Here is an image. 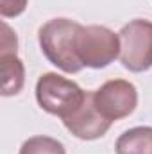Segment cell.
<instances>
[{
	"mask_svg": "<svg viewBox=\"0 0 152 154\" xmlns=\"http://www.w3.org/2000/svg\"><path fill=\"white\" fill-rule=\"evenodd\" d=\"M81 23L70 18H52L38 31V41L45 57L65 74H79L84 66L77 57V32Z\"/></svg>",
	"mask_w": 152,
	"mask_h": 154,
	"instance_id": "obj_1",
	"label": "cell"
},
{
	"mask_svg": "<svg viewBox=\"0 0 152 154\" xmlns=\"http://www.w3.org/2000/svg\"><path fill=\"white\" fill-rule=\"evenodd\" d=\"M86 93L75 81L56 72H47L36 82V100L39 108L65 120L84 102Z\"/></svg>",
	"mask_w": 152,
	"mask_h": 154,
	"instance_id": "obj_2",
	"label": "cell"
},
{
	"mask_svg": "<svg viewBox=\"0 0 152 154\" xmlns=\"http://www.w3.org/2000/svg\"><path fill=\"white\" fill-rule=\"evenodd\" d=\"M75 48L82 66L100 70L120 57V38L104 25H81Z\"/></svg>",
	"mask_w": 152,
	"mask_h": 154,
	"instance_id": "obj_3",
	"label": "cell"
},
{
	"mask_svg": "<svg viewBox=\"0 0 152 154\" xmlns=\"http://www.w3.org/2000/svg\"><path fill=\"white\" fill-rule=\"evenodd\" d=\"M120 63L134 74L152 68V22L136 18L125 23L120 32Z\"/></svg>",
	"mask_w": 152,
	"mask_h": 154,
	"instance_id": "obj_4",
	"label": "cell"
},
{
	"mask_svg": "<svg viewBox=\"0 0 152 154\" xmlns=\"http://www.w3.org/2000/svg\"><path fill=\"white\" fill-rule=\"evenodd\" d=\"M93 102L99 113L113 124L120 118L129 116L136 109L138 90L125 79H111L93 91Z\"/></svg>",
	"mask_w": 152,
	"mask_h": 154,
	"instance_id": "obj_5",
	"label": "cell"
},
{
	"mask_svg": "<svg viewBox=\"0 0 152 154\" xmlns=\"http://www.w3.org/2000/svg\"><path fill=\"white\" fill-rule=\"evenodd\" d=\"M18 39L11 27L2 22V50H0V63H2V95L11 97L18 95L25 82V66L18 57Z\"/></svg>",
	"mask_w": 152,
	"mask_h": 154,
	"instance_id": "obj_6",
	"label": "cell"
},
{
	"mask_svg": "<svg viewBox=\"0 0 152 154\" xmlns=\"http://www.w3.org/2000/svg\"><path fill=\"white\" fill-rule=\"evenodd\" d=\"M63 124L75 138L86 140V142L102 138L111 127V122L106 120L99 113V109L93 102V91L86 93L84 102L70 116H66L63 120Z\"/></svg>",
	"mask_w": 152,
	"mask_h": 154,
	"instance_id": "obj_7",
	"label": "cell"
},
{
	"mask_svg": "<svg viewBox=\"0 0 152 154\" xmlns=\"http://www.w3.org/2000/svg\"><path fill=\"white\" fill-rule=\"evenodd\" d=\"M116 154H152V127L138 125L122 133L114 143Z\"/></svg>",
	"mask_w": 152,
	"mask_h": 154,
	"instance_id": "obj_8",
	"label": "cell"
},
{
	"mask_svg": "<svg viewBox=\"0 0 152 154\" xmlns=\"http://www.w3.org/2000/svg\"><path fill=\"white\" fill-rule=\"evenodd\" d=\"M18 154H66V149L59 140L52 136L38 134V136L25 140Z\"/></svg>",
	"mask_w": 152,
	"mask_h": 154,
	"instance_id": "obj_9",
	"label": "cell"
},
{
	"mask_svg": "<svg viewBox=\"0 0 152 154\" xmlns=\"http://www.w3.org/2000/svg\"><path fill=\"white\" fill-rule=\"evenodd\" d=\"M29 0H0V14L4 18H14L20 16L25 7H27Z\"/></svg>",
	"mask_w": 152,
	"mask_h": 154,
	"instance_id": "obj_10",
	"label": "cell"
}]
</instances>
